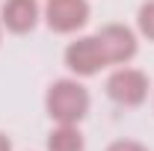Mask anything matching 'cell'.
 I'll return each instance as SVG.
<instances>
[{"label": "cell", "mask_w": 154, "mask_h": 151, "mask_svg": "<svg viewBox=\"0 0 154 151\" xmlns=\"http://www.w3.org/2000/svg\"><path fill=\"white\" fill-rule=\"evenodd\" d=\"M83 133L77 125H57L48 133V151H83Z\"/></svg>", "instance_id": "obj_7"}, {"label": "cell", "mask_w": 154, "mask_h": 151, "mask_svg": "<svg viewBox=\"0 0 154 151\" xmlns=\"http://www.w3.org/2000/svg\"><path fill=\"white\" fill-rule=\"evenodd\" d=\"M89 0H48L45 3V21L54 33H77L89 21Z\"/></svg>", "instance_id": "obj_4"}, {"label": "cell", "mask_w": 154, "mask_h": 151, "mask_svg": "<svg viewBox=\"0 0 154 151\" xmlns=\"http://www.w3.org/2000/svg\"><path fill=\"white\" fill-rule=\"evenodd\" d=\"M107 151H148L142 142H136V139H116L107 145Z\"/></svg>", "instance_id": "obj_9"}, {"label": "cell", "mask_w": 154, "mask_h": 151, "mask_svg": "<svg viewBox=\"0 0 154 151\" xmlns=\"http://www.w3.org/2000/svg\"><path fill=\"white\" fill-rule=\"evenodd\" d=\"M0 151H12V139L6 133H0Z\"/></svg>", "instance_id": "obj_10"}, {"label": "cell", "mask_w": 154, "mask_h": 151, "mask_svg": "<svg viewBox=\"0 0 154 151\" xmlns=\"http://www.w3.org/2000/svg\"><path fill=\"white\" fill-rule=\"evenodd\" d=\"M136 27H139V33L154 42V0H145L142 6H139V12H136Z\"/></svg>", "instance_id": "obj_8"}, {"label": "cell", "mask_w": 154, "mask_h": 151, "mask_svg": "<svg viewBox=\"0 0 154 151\" xmlns=\"http://www.w3.org/2000/svg\"><path fill=\"white\" fill-rule=\"evenodd\" d=\"M65 65H68V71L77 77H95L104 65H107V59L101 54V48H98V39L95 36H80L74 39L68 48H65Z\"/></svg>", "instance_id": "obj_5"}, {"label": "cell", "mask_w": 154, "mask_h": 151, "mask_svg": "<svg viewBox=\"0 0 154 151\" xmlns=\"http://www.w3.org/2000/svg\"><path fill=\"white\" fill-rule=\"evenodd\" d=\"M89 104H92L89 89L77 83L74 77L54 80L45 95V110L57 125H80L89 113Z\"/></svg>", "instance_id": "obj_1"}, {"label": "cell", "mask_w": 154, "mask_h": 151, "mask_svg": "<svg viewBox=\"0 0 154 151\" xmlns=\"http://www.w3.org/2000/svg\"><path fill=\"white\" fill-rule=\"evenodd\" d=\"M148 74L139 68H116L107 77V95L110 101H116L119 107H139L148 98Z\"/></svg>", "instance_id": "obj_2"}, {"label": "cell", "mask_w": 154, "mask_h": 151, "mask_svg": "<svg viewBox=\"0 0 154 151\" xmlns=\"http://www.w3.org/2000/svg\"><path fill=\"white\" fill-rule=\"evenodd\" d=\"M38 0H3V9H0V24L15 33V36H24L30 33L38 24Z\"/></svg>", "instance_id": "obj_6"}, {"label": "cell", "mask_w": 154, "mask_h": 151, "mask_svg": "<svg viewBox=\"0 0 154 151\" xmlns=\"http://www.w3.org/2000/svg\"><path fill=\"white\" fill-rule=\"evenodd\" d=\"M95 39H98V48L107 59V65H128L136 57V48H139L136 33L125 24H104L95 33Z\"/></svg>", "instance_id": "obj_3"}, {"label": "cell", "mask_w": 154, "mask_h": 151, "mask_svg": "<svg viewBox=\"0 0 154 151\" xmlns=\"http://www.w3.org/2000/svg\"><path fill=\"white\" fill-rule=\"evenodd\" d=\"M0 27H3V24H0Z\"/></svg>", "instance_id": "obj_11"}]
</instances>
